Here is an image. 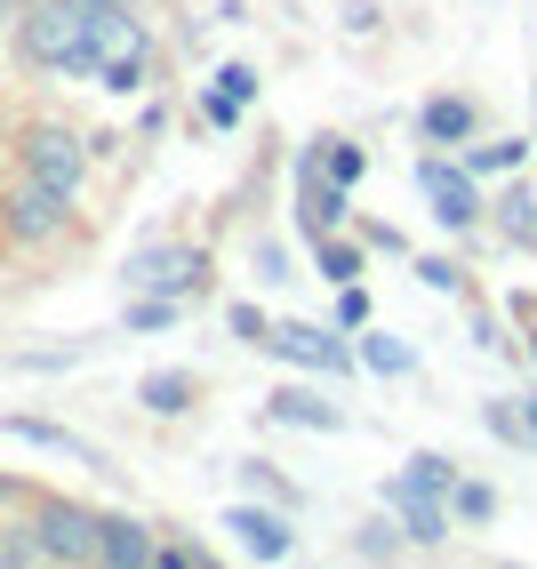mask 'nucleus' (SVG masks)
<instances>
[{
	"label": "nucleus",
	"mask_w": 537,
	"mask_h": 569,
	"mask_svg": "<svg viewBox=\"0 0 537 569\" xmlns=\"http://www.w3.org/2000/svg\"><path fill=\"white\" fill-rule=\"evenodd\" d=\"M17 41L49 72H89V0H32Z\"/></svg>",
	"instance_id": "1"
},
{
	"label": "nucleus",
	"mask_w": 537,
	"mask_h": 569,
	"mask_svg": "<svg viewBox=\"0 0 537 569\" xmlns=\"http://www.w3.org/2000/svg\"><path fill=\"white\" fill-rule=\"evenodd\" d=\"M89 72L105 89H137L145 81V24L121 0H89Z\"/></svg>",
	"instance_id": "2"
},
{
	"label": "nucleus",
	"mask_w": 537,
	"mask_h": 569,
	"mask_svg": "<svg viewBox=\"0 0 537 569\" xmlns=\"http://www.w3.org/2000/svg\"><path fill=\"white\" fill-rule=\"evenodd\" d=\"M193 281H201V257L177 249V241H152V249L129 257V289H145V297H177V289H193Z\"/></svg>",
	"instance_id": "3"
},
{
	"label": "nucleus",
	"mask_w": 537,
	"mask_h": 569,
	"mask_svg": "<svg viewBox=\"0 0 537 569\" xmlns=\"http://www.w3.org/2000/svg\"><path fill=\"white\" fill-rule=\"evenodd\" d=\"M417 184H426V201H434V217L449 224V233H466V224L481 217L474 169H457V161H426V169H417Z\"/></svg>",
	"instance_id": "4"
},
{
	"label": "nucleus",
	"mask_w": 537,
	"mask_h": 569,
	"mask_svg": "<svg viewBox=\"0 0 537 569\" xmlns=\"http://www.w3.org/2000/svg\"><path fill=\"white\" fill-rule=\"evenodd\" d=\"M24 169L41 177V184H57V193H72V184H81V169H89V153H81V137H72V129H32Z\"/></svg>",
	"instance_id": "5"
},
{
	"label": "nucleus",
	"mask_w": 537,
	"mask_h": 569,
	"mask_svg": "<svg viewBox=\"0 0 537 569\" xmlns=\"http://www.w3.org/2000/svg\"><path fill=\"white\" fill-rule=\"evenodd\" d=\"M41 546L49 561H97V546H105V521H89V513H72V506H49L41 513Z\"/></svg>",
	"instance_id": "6"
},
{
	"label": "nucleus",
	"mask_w": 537,
	"mask_h": 569,
	"mask_svg": "<svg viewBox=\"0 0 537 569\" xmlns=\"http://www.w3.org/2000/svg\"><path fill=\"white\" fill-rule=\"evenodd\" d=\"M265 346H274L281 361H297V369H345V346L329 329H314V321H281V329H265Z\"/></svg>",
	"instance_id": "7"
},
{
	"label": "nucleus",
	"mask_w": 537,
	"mask_h": 569,
	"mask_svg": "<svg viewBox=\"0 0 537 569\" xmlns=\"http://www.w3.org/2000/svg\"><path fill=\"white\" fill-rule=\"evenodd\" d=\"M64 201H72V193H57V184H41V177H32L24 193L9 201V224H17L24 241H49L57 224H64Z\"/></svg>",
	"instance_id": "8"
},
{
	"label": "nucleus",
	"mask_w": 537,
	"mask_h": 569,
	"mask_svg": "<svg viewBox=\"0 0 537 569\" xmlns=\"http://www.w3.org/2000/svg\"><path fill=\"white\" fill-rule=\"evenodd\" d=\"M297 217H305V233H329V224L345 217V184L329 177L321 153H305V209H297Z\"/></svg>",
	"instance_id": "9"
},
{
	"label": "nucleus",
	"mask_w": 537,
	"mask_h": 569,
	"mask_svg": "<svg viewBox=\"0 0 537 569\" xmlns=\"http://www.w3.org/2000/svg\"><path fill=\"white\" fill-rule=\"evenodd\" d=\"M386 506L401 513V529H409L417 546H441V538H449V513H441L449 498H426V489H394V481H386Z\"/></svg>",
	"instance_id": "10"
},
{
	"label": "nucleus",
	"mask_w": 537,
	"mask_h": 569,
	"mask_svg": "<svg viewBox=\"0 0 537 569\" xmlns=\"http://www.w3.org/2000/svg\"><path fill=\"white\" fill-rule=\"evenodd\" d=\"M225 529H241V546H249L257 561H281V553H289V521H281V513L233 506V513H225Z\"/></svg>",
	"instance_id": "11"
},
{
	"label": "nucleus",
	"mask_w": 537,
	"mask_h": 569,
	"mask_svg": "<svg viewBox=\"0 0 537 569\" xmlns=\"http://www.w3.org/2000/svg\"><path fill=\"white\" fill-rule=\"evenodd\" d=\"M274 417H281V426H305V433H337V426H345L337 401L305 393V386H281V393H274Z\"/></svg>",
	"instance_id": "12"
},
{
	"label": "nucleus",
	"mask_w": 537,
	"mask_h": 569,
	"mask_svg": "<svg viewBox=\"0 0 537 569\" xmlns=\"http://www.w3.org/2000/svg\"><path fill=\"white\" fill-rule=\"evenodd\" d=\"M97 561H112V569H145V561H161V546H152L137 521H105V546H97Z\"/></svg>",
	"instance_id": "13"
},
{
	"label": "nucleus",
	"mask_w": 537,
	"mask_h": 569,
	"mask_svg": "<svg viewBox=\"0 0 537 569\" xmlns=\"http://www.w3.org/2000/svg\"><path fill=\"white\" fill-rule=\"evenodd\" d=\"M137 401L152 417H177V409H193V377H185V369H152L145 386H137Z\"/></svg>",
	"instance_id": "14"
},
{
	"label": "nucleus",
	"mask_w": 537,
	"mask_h": 569,
	"mask_svg": "<svg viewBox=\"0 0 537 569\" xmlns=\"http://www.w3.org/2000/svg\"><path fill=\"white\" fill-rule=\"evenodd\" d=\"M394 489H426V498H449L457 489V473H449V458H434V449H417V458L394 473Z\"/></svg>",
	"instance_id": "15"
},
{
	"label": "nucleus",
	"mask_w": 537,
	"mask_h": 569,
	"mask_svg": "<svg viewBox=\"0 0 537 569\" xmlns=\"http://www.w3.org/2000/svg\"><path fill=\"white\" fill-rule=\"evenodd\" d=\"M466 129H474V104H466V97H434V104H426V137H434V144H457Z\"/></svg>",
	"instance_id": "16"
},
{
	"label": "nucleus",
	"mask_w": 537,
	"mask_h": 569,
	"mask_svg": "<svg viewBox=\"0 0 537 569\" xmlns=\"http://www.w3.org/2000/svg\"><path fill=\"white\" fill-rule=\"evenodd\" d=\"M497 224H506V241H537V201H529V184H514V193L497 201Z\"/></svg>",
	"instance_id": "17"
},
{
	"label": "nucleus",
	"mask_w": 537,
	"mask_h": 569,
	"mask_svg": "<svg viewBox=\"0 0 537 569\" xmlns=\"http://www.w3.org/2000/svg\"><path fill=\"white\" fill-rule=\"evenodd\" d=\"M449 513H457V521H489V513H497V489L457 481V489H449Z\"/></svg>",
	"instance_id": "18"
},
{
	"label": "nucleus",
	"mask_w": 537,
	"mask_h": 569,
	"mask_svg": "<svg viewBox=\"0 0 537 569\" xmlns=\"http://www.w3.org/2000/svg\"><path fill=\"white\" fill-rule=\"evenodd\" d=\"M361 361H369L377 377H401V369H409V346H401V337H369Z\"/></svg>",
	"instance_id": "19"
},
{
	"label": "nucleus",
	"mask_w": 537,
	"mask_h": 569,
	"mask_svg": "<svg viewBox=\"0 0 537 569\" xmlns=\"http://www.w3.org/2000/svg\"><path fill=\"white\" fill-rule=\"evenodd\" d=\"M321 273H329V281L345 289V281H354V273H361V257H354V249H345V241H329V233H321Z\"/></svg>",
	"instance_id": "20"
},
{
	"label": "nucleus",
	"mask_w": 537,
	"mask_h": 569,
	"mask_svg": "<svg viewBox=\"0 0 537 569\" xmlns=\"http://www.w3.org/2000/svg\"><path fill=\"white\" fill-rule=\"evenodd\" d=\"M401 538H409V529H394V521H369V529H361V553H401Z\"/></svg>",
	"instance_id": "21"
},
{
	"label": "nucleus",
	"mask_w": 537,
	"mask_h": 569,
	"mask_svg": "<svg viewBox=\"0 0 537 569\" xmlns=\"http://www.w3.org/2000/svg\"><path fill=\"white\" fill-rule=\"evenodd\" d=\"M521 161V144H481V153H466V169L481 177V169H514Z\"/></svg>",
	"instance_id": "22"
},
{
	"label": "nucleus",
	"mask_w": 537,
	"mask_h": 569,
	"mask_svg": "<svg viewBox=\"0 0 537 569\" xmlns=\"http://www.w3.org/2000/svg\"><path fill=\"white\" fill-rule=\"evenodd\" d=\"M217 89L249 104V97H257V72H249V64H225V72H217Z\"/></svg>",
	"instance_id": "23"
},
{
	"label": "nucleus",
	"mask_w": 537,
	"mask_h": 569,
	"mask_svg": "<svg viewBox=\"0 0 537 569\" xmlns=\"http://www.w3.org/2000/svg\"><path fill=\"white\" fill-rule=\"evenodd\" d=\"M489 433H497V441H529V426H521L506 401H489Z\"/></svg>",
	"instance_id": "24"
},
{
	"label": "nucleus",
	"mask_w": 537,
	"mask_h": 569,
	"mask_svg": "<svg viewBox=\"0 0 537 569\" xmlns=\"http://www.w3.org/2000/svg\"><path fill=\"white\" fill-rule=\"evenodd\" d=\"M321 161H329V177H337V184H354V177H361V153H354V144H329Z\"/></svg>",
	"instance_id": "25"
},
{
	"label": "nucleus",
	"mask_w": 537,
	"mask_h": 569,
	"mask_svg": "<svg viewBox=\"0 0 537 569\" xmlns=\"http://www.w3.org/2000/svg\"><path fill=\"white\" fill-rule=\"evenodd\" d=\"M177 306H169V297H145V306H129V329H161Z\"/></svg>",
	"instance_id": "26"
},
{
	"label": "nucleus",
	"mask_w": 537,
	"mask_h": 569,
	"mask_svg": "<svg viewBox=\"0 0 537 569\" xmlns=\"http://www.w3.org/2000/svg\"><path fill=\"white\" fill-rule=\"evenodd\" d=\"M257 273H265V281H281V273H289V257H281V241H257Z\"/></svg>",
	"instance_id": "27"
},
{
	"label": "nucleus",
	"mask_w": 537,
	"mask_h": 569,
	"mask_svg": "<svg viewBox=\"0 0 537 569\" xmlns=\"http://www.w3.org/2000/svg\"><path fill=\"white\" fill-rule=\"evenodd\" d=\"M233 337H249V346H265V313H257V306H233Z\"/></svg>",
	"instance_id": "28"
},
{
	"label": "nucleus",
	"mask_w": 537,
	"mask_h": 569,
	"mask_svg": "<svg viewBox=\"0 0 537 569\" xmlns=\"http://www.w3.org/2000/svg\"><path fill=\"white\" fill-rule=\"evenodd\" d=\"M201 112H209V121H217V129H233V121H241V97H225V89H217V97H209Z\"/></svg>",
	"instance_id": "29"
},
{
	"label": "nucleus",
	"mask_w": 537,
	"mask_h": 569,
	"mask_svg": "<svg viewBox=\"0 0 537 569\" xmlns=\"http://www.w3.org/2000/svg\"><path fill=\"white\" fill-rule=\"evenodd\" d=\"M345 24H354V32H377V0H345Z\"/></svg>",
	"instance_id": "30"
},
{
	"label": "nucleus",
	"mask_w": 537,
	"mask_h": 569,
	"mask_svg": "<svg viewBox=\"0 0 537 569\" xmlns=\"http://www.w3.org/2000/svg\"><path fill=\"white\" fill-rule=\"evenodd\" d=\"M521 426H529V441H537V393H529V401H521Z\"/></svg>",
	"instance_id": "31"
},
{
	"label": "nucleus",
	"mask_w": 537,
	"mask_h": 569,
	"mask_svg": "<svg viewBox=\"0 0 537 569\" xmlns=\"http://www.w3.org/2000/svg\"><path fill=\"white\" fill-rule=\"evenodd\" d=\"M529 346H537V329H529Z\"/></svg>",
	"instance_id": "32"
},
{
	"label": "nucleus",
	"mask_w": 537,
	"mask_h": 569,
	"mask_svg": "<svg viewBox=\"0 0 537 569\" xmlns=\"http://www.w3.org/2000/svg\"><path fill=\"white\" fill-rule=\"evenodd\" d=\"M121 9H129V0H121Z\"/></svg>",
	"instance_id": "33"
}]
</instances>
